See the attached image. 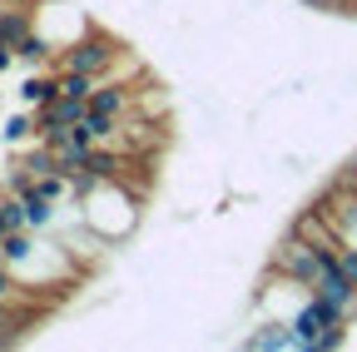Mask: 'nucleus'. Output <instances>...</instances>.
I'll list each match as a JSON object with an SVG mask.
<instances>
[{
  "instance_id": "obj_1",
  "label": "nucleus",
  "mask_w": 357,
  "mask_h": 352,
  "mask_svg": "<svg viewBox=\"0 0 357 352\" xmlns=\"http://www.w3.org/2000/svg\"><path fill=\"white\" fill-rule=\"evenodd\" d=\"M342 323H347V313H337V307H333L328 298H318V293H312L298 313H293V332L303 337L307 352H333V347H342V342H347Z\"/></svg>"
},
{
  "instance_id": "obj_2",
  "label": "nucleus",
  "mask_w": 357,
  "mask_h": 352,
  "mask_svg": "<svg viewBox=\"0 0 357 352\" xmlns=\"http://www.w3.org/2000/svg\"><path fill=\"white\" fill-rule=\"evenodd\" d=\"M312 293H318V298H328V303L337 307V313H347V318L357 313V283L342 273V263H337V258H333L328 268H323V278L312 283Z\"/></svg>"
},
{
  "instance_id": "obj_3",
  "label": "nucleus",
  "mask_w": 357,
  "mask_h": 352,
  "mask_svg": "<svg viewBox=\"0 0 357 352\" xmlns=\"http://www.w3.org/2000/svg\"><path fill=\"white\" fill-rule=\"evenodd\" d=\"M119 55V45L114 40H105V35H84L79 45L65 55V70H79V75H100L109 60Z\"/></svg>"
},
{
  "instance_id": "obj_4",
  "label": "nucleus",
  "mask_w": 357,
  "mask_h": 352,
  "mask_svg": "<svg viewBox=\"0 0 357 352\" xmlns=\"http://www.w3.org/2000/svg\"><path fill=\"white\" fill-rule=\"evenodd\" d=\"M89 114V100L84 95H70V90H60L50 105L40 109V124H79Z\"/></svg>"
},
{
  "instance_id": "obj_5",
  "label": "nucleus",
  "mask_w": 357,
  "mask_h": 352,
  "mask_svg": "<svg viewBox=\"0 0 357 352\" xmlns=\"http://www.w3.org/2000/svg\"><path fill=\"white\" fill-rule=\"evenodd\" d=\"M248 347H253V352H283V347H303V337L293 332V323H268L263 332L248 337ZM303 352H307V347H303Z\"/></svg>"
},
{
  "instance_id": "obj_6",
  "label": "nucleus",
  "mask_w": 357,
  "mask_h": 352,
  "mask_svg": "<svg viewBox=\"0 0 357 352\" xmlns=\"http://www.w3.org/2000/svg\"><path fill=\"white\" fill-rule=\"evenodd\" d=\"M55 95H60V79H50V75H30V79L20 84V100H25L30 109H45Z\"/></svg>"
},
{
  "instance_id": "obj_7",
  "label": "nucleus",
  "mask_w": 357,
  "mask_h": 352,
  "mask_svg": "<svg viewBox=\"0 0 357 352\" xmlns=\"http://www.w3.org/2000/svg\"><path fill=\"white\" fill-rule=\"evenodd\" d=\"M124 105H129V90H124V84H100V90L95 95H89V109H95V114H124Z\"/></svg>"
},
{
  "instance_id": "obj_8",
  "label": "nucleus",
  "mask_w": 357,
  "mask_h": 352,
  "mask_svg": "<svg viewBox=\"0 0 357 352\" xmlns=\"http://www.w3.org/2000/svg\"><path fill=\"white\" fill-rule=\"evenodd\" d=\"M30 35V15L25 10H0V45H20V40Z\"/></svg>"
},
{
  "instance_id": "obj_9",
  "label": "nucleus",
  "mask_w": 357,
  "mask_h": 352,
  "mask_svg": "<svg viewBox=\"0 0 357 352\" xmlns=\"http://www.w3.org/2000/svg\"><path fill=\"white\" fill-rule=\"evenodd\" d=\"M45 55H50V40H45V35H25L20 40V45H15V60H25V65H35V60H45Z\"/></svg>"
},
{
  "instance_id": "obj_10",
  "label": "nucleus",
  "mask_w": 357,
  "mask_h": 352,
  "mask_svg": "<svg viewBox=\"0 0 357 352\" xmlns=\"http://www.w3.org/2000/svg\"><path fill=\"white\" fill-rule=\"evenodd\" d=\"M15 298H20V278H15V268L0 263V303H15Z\"/></svg>"
},
{
  "instance_id": "obj_11",
  "label": "nucleus",
  "mask_w": 357,
  "mask_h": 352,
  "mask_svg": "<svg viewBox=\"0 0 357 352\" xmlns=\"http://www.w3.org/2000/svg\"><path fill=\"white\" fill-rule=\"evenodd\" d=\"M0 135H6V144H20V139L30 135V119H25V114H15V119H6V129H0Z\"/></svg>"
},
{
  "instance_id": "obj_12",
  "label": "nucleus",
  "mask_w": 357,
  "mask_h": 352,
  "mask_svg": "<svg viewBox=\"0 0 357 352\" xmlns=\"http://www.w3.org/2000/svg\"><path fill=\"white\" fill-rule=\"evenodd\" d=\"M20 328V313H10V303H0V342H10Z\"/></svg>"
},
{
  "instance_id": "obj_13",
  "label": "nucleus",
  "mask_w": 357,
  "mask_h": 352,
  "mask_svg": "<svg viewBox=\"0 0 357 352\" xmlns=\"http://www.w3.org/2000/svg\"><path fill=\"white\" fill-rule=\"evenodd\" d=\"M337 263H342V273L357 283V248H342V253H337Z\"/></svg>"
},
{
  "instance_id": "obj_14",
  "label": "nucleus",
  "mask_w": 357,
  "mask_h": 352,
  "mask_svg": "<svg viewBox=\"0 0 357 352\" xmlns=\"http://www.w3.org/2000/svg\"><path fill=\"white\" fill-rule=\"evenodd\" d=\"M10 60H15V50H10V45H0V70H10Z\"/></svg>"
},
{
  "instance_id": "obj_15",
  "label": "nucleus",
  "mask_w": 357,
  "mask_h": 352,
  "mask_svg": "<svg viewBox=\"0 0 357 352\" xmlns=\"http://www.w3.org/2000/svg\"><path fill=\"white\" fill-rule=\"evenodd\" d=\"M0 263H6V238H0Z\"/></svg>"
}]
</instances>
